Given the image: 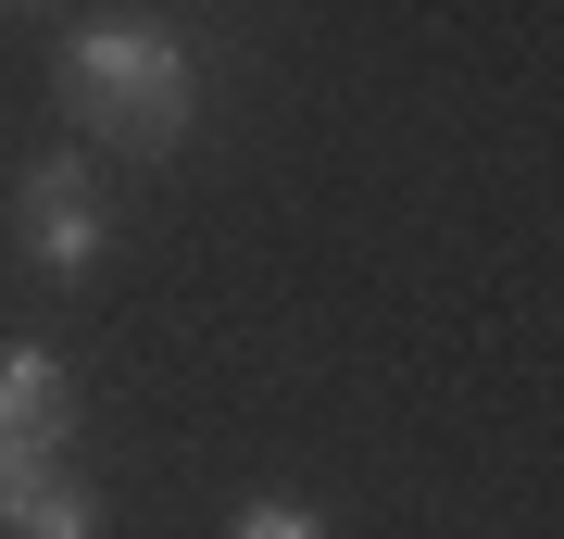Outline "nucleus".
Wrapping results in <instances>:
<instances>
[{"mask_svg": "<svg viewBox=\"0 0 564 539\" xmlns=\"http://www.w3.org/2000/svg\"><path fill=\"white\" fill-rule=\"evenodd\" d=\"M51 100H63L76 139H101L126 163H163V151H188L202 63H188V39L163 13H88V25H63V51H51Z\"/></svg>", "mask_w": 564, "mask_h": 539, "instance_id": "nucleus-1", "label": "nucleus"}, {"mask_svg": "<svg viewBox=\"0 0 564 539\" xmlns=\"http://www.w3.org/2000/svg\"><path fill=\"white\" fill-rule=\"evenodd\" d=\"M101 239H113V201H101V176H88V151H39L13 176V251L39 263V277H88Z\"/></svg>", "mask_w": 564, "mask_h": 539, "instance_id": "nucleus-2", "label": "nucleus"}, {"mask_svg": "<svg viewBox=\"0 0 564 539\" xmlns=\"http://www.w3.org/2000/svg\"><path fill=\"white\" fill-rule=\"evenodd\" d=\"M63 427H76V377H63V352L13 339V352H0V440L39 452V464H63Z\"/></svg>", "mask_w": 564, "mask_h": 539, "instance_id": "nucleus-3", "label": "nucleus"}, {"mask_svg": "<svg viewBox=\"0 0 564 539\" xmlns=\"http://www.w3.org/2000/svg\"><path fill=\"white\" fill-rule=\"evenodd\" d=\"M0 539H101V489L63 477V464H39V477L0 502Z\"/></svg>", "mask_w": 564, "mask_h": 539, "instance_id": "nucleus-4", "label": "nucleus"}, {"mask_svg": "<svg viewBox=\"0 0 564 539\" xmlns=\"http://www.w3.org/2000/svg\"><path fill=\"white\" fill-rule=\"evenodd\" d=\"M226 539H339L314 515V502H289V489H263V502H239V515H226Z\"/></svg>", "mask_w": 564, "mask_h": 539, "instance_id": "nucleus-5", "label": "nucleus"}, {"mask_svg": "<svg viewBox=\"0 0 564 539\" xmlns=\"http://www.w3.org/2000/svg\"><path fill=\"white\" fill-rule=\"evenodd\" d=\"M25 477H39V452H13V440H0V502H13Z\"/></svg>", "mask_w": 564, "mask_h": 539, "instance_id": "nucleus-6", "label": "nucleus"}]
</instances>
